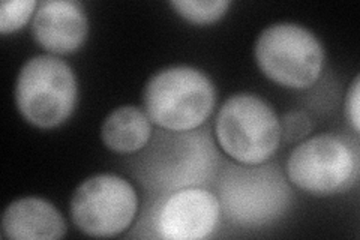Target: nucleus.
<instances>
[{
	"mask_svg": "<svg viewBox=\"0 0 360 240\" xmlns=\"http://www.w3.org/2000/svg\"><path fill=\"white\" fill-rule=\"evenodd\" d=\"M212 80L197 68L179 65L155 72L143 90L150 122L168 131H191L205 123L215 108Z\"/></svg>",
	"mask_w": 360,
	"mask_h": 240,
	"instance_id": "obj_1",
	"label": "nucleus"
},
{
	"mask_svg": "<svg viewBox=\"0 0 360 240\" xmlns=\"http://www.w3.org/2000/svg\"><path fill=\"white\" fill-rule=\"evenodd\" d=\"M78 98L72 68L62 59L41 54L21 66L15 102L20 114L33 127L56 128L71 116Z\"/></svg>",
	"mask_w": 360,
	"mask_h": 240,
	"instance_id": "obj_2",
	"label": "nucleus"
},
{
	"mask_svg": "<svg viewBox=\"0 0 360 240\" xmlns=\"http://www.w3.org/2000/svg\"><path fill=\"white\" fill-rule=\"evenodd\" d=\"M224 152L245 165H260L278 151L281 123L274 108L254 94H238L224 102L215 122Z\"/></svg>",
	"mask_w": 360,
	"mask_h": 240,
	"instance_id": "obj_3",
	"label": "nucleus"
},
{
	"mask_svg": "<svg viewBox=\"0 0 360 240\" xmlns=\"http://www.w3.org/2000/svg\"><path fill=\"white\" fill-rule=\"evenodd\" d=\"M255 59L263 74L276 84L308 89L321 75L324 50L308 29L295 23H276L258 37Z\"/></svg>",
	"mask_w": 360,
	"mask_h": 240,
	"instance_id": "obj_4",
	"label": "nucleus"
},
{
	"mask_svg": "<svg viewBox=\"0 0 360 240\" xmlns=\"http://www.w3.org/2000/svg\"><path fill=\"white\" fill-rule=\"evenodd\" d=\"M287 175L302 191L328 197L350 189L359 176V155L340 135L320 134L290 153Z\"/></svg>",
	"mask_w": 360,
	"mask_h": 240,
	"instance_id": "obj_5",
	"label": "nucleus"
},
{
	"mask_svg": "<svg viewBox=\"0 0 360 240\" xmlns=\"http://www.w3.org/2000/svg\"><path fill=\"white\" fill-rule=\"evenodd\" d=\"M137 209V192L128 180L116 175H96L75 189L70 212L80 232L112 237L127 230Z\"/></svg>",
	"mask_w": 360,
	"mask_h": 240,
	"instance_id": "obj_6",
	"label": "nucleus"
},
{
	"mask_svg": "<svg viewBox=\"0 0 360 240\" xmlns=\"http://www.w3.org/2000/svg\"><path fill=\"white\" fill-rule=\"evenodd\" d=\"M221 184V206L239 224H266L285 210L290 188L272 167L251 170L233 167Z\"/></svg>",
	"mask_w": 360,
	"mask_h": 240,
	"instance_id": "obj_7",
	"label": "nucleus"
},
{
	"mask_svg": "<svg viewBox=\"0 0 360 240\" xmlns=\"http://www.w3.org/2000/svg\"><path fill=\"white\" fill-rule=\"evenodd\" d=\"M221 204L212 192L186 188L174 192L158 216V232L168 240H198L207 237L219 221Z\"/></svg>",
	"mask_w": 360,
	"mask_h": 240,
	"instance_id": "obj_8",
	"label": "nucleus"
},
{
	"mask_svg": "<svg viewBox=\"0 0 360 240\" xmlns=\"http://www.w3.org/2000/svg\"><path fill=\"white\" fill-rule=\"evenodd\" d=\"M87 30L84 9L72 0H47L39 4L32 25L37 42L53 54L77 51L86 41Z\"/></svg>",
	"mask_w": 360,
	"mask_h": 240,
	"instance_id": "obj_9",
	"label": "nucleus"
},
{
	"mask_svg": "<svg viewBox=\"0 0 360 240\" xmlns=\"http://www.w3.org/2000/svg\"><path fill=\"white\" fill-rule=\"evenodd\" d=\"M66 222L54 206L38 197L11 203L2 216V233L11 240H51L66 234Z\"/></svg>",
	"mask_w": 360,
	"mask_h": 240,
	"instance_id": "obj_10",
	"label": "nucleus"
},
{
	"mask_svg": "<svg viewBox=\"0 0 360 240\" xmlns=\"http://www.w3.org/2000/svg\"><path fill=\"white\" fill-rule=\"evenodd\" d=\"M152 122L146 111L134 106H123L105 118L101 137L104 144L117 153H132L149 143Z\"/></svg>",
	"mask_w": 360,
	"mask_h": 240,
	"instance_id": "obj_11",
	"label": "nucleus"
},
{
	"mask_svg": "<svg viewBox=\"0 0 360 240\" xmlns=\"http://www.w3.org/2000/svg\"><path fill=\"white\" fill-rule=\"evenodd\" d=\"M170 5L179 15L194 25H210L225 15L231 2L227 0H173Z\"/></svg>",
	"mask_w": 360,
	"mask_h": 240,
	"instance_id": "obj_12",
	"label": "nucleus"
},
{
	"mask_svg": "<svg viewBox=\"0 0 360 240\" xmlns=\"http://www.w3.org/2000/svg\"><path fill=\"white\" fill-rule=\"evenodd\" d=\"M37 8L35 0H5L0 5V32H17L26 25Z\"/></svg>",
	"mask_w": 360,
	"mask_h": 240,
	"instance_id": "obj_13",
	"label": "nucleus"
},
{
	"mask_svg": "<svg viewBox=\"0 0 360 240\" xmlns=\"http://www.w3.org/2000/svg\"><path fill=\"white\" fill-rule=\"evenodd\" d=\"M281 123V137L287 141H299L312 131V120L307 113L290 111L285 113Z\"/></svg>",
	"mask_w": 360,
	"mask_h": 240,
	"instance_id": "obj_14",
	"label": "nucleus"
},
{
	"mask_svg": "<svg viewBox=\"0 0 360 240\" xmlns=\"http://www.w3.org/2000/svg\"><path fill=\"white\" fill-rule=\"evenodd\" d=\"M360 78L356 77L352 83V87L348 89L347 94V101H345V114L347 119L350 122L352 128L354 132H359L360 128V118H359V98H360V92H359V84Z\"/></svg>",
	"mask_w": 360,
	"mask_h": 240,
	"instance_id": "obj_15",
	"label": "nucleus"
}]
</instances>
